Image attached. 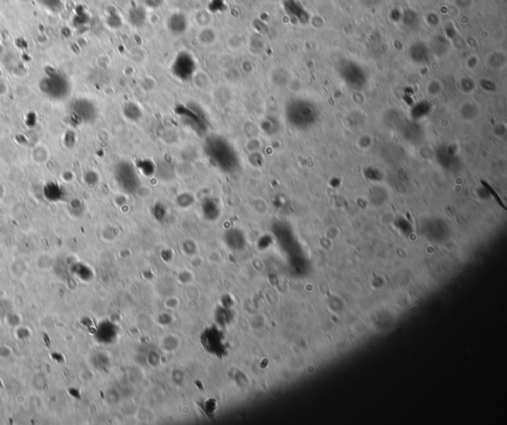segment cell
Returning a JSON list of instances; mask_svg holds the SVG:
<instances>
[{
    "instance_id": "cell-1",
    "label": "cell",
    "mask_w": 507,
    "mask_h": 425,
    "mask_svg": "<svg viewBox=\"0 0 507 425\" xmlns=\"http://www.w3.org/2000/svg\"><path fill=\"white\" fill-rule=\"evenodd\" d=\"M204 150L209 161L224 173H232L238 167V154L226 138L218 135L209 136L205 141Z\"/></svg>"
},
{
    "instance_id": "cell-2",
    "label": "cell",
    "mask_w": 507,
    "mask_h": 425,
    "mask_svg": "<svg viewBox=\"0 0 507 425\" xmlns=\"http://www.w3.org/2000/svg\"><path fill=\"white\" fill-rule=\"evenodd\" d=\"M115 181L122 189L133 193L140 186V178L135 168L129 162H121L115 169Z\"/></svg>"
},
{
    "instance_id": "cell-3",
    "label": "cell",
    "mask_w": 507,
    "mask_h": 425,
    "mask_svg": "<svg viewBox=\"0 0 507 425\" xmlns=\"http://www.w3.org/2000/svg\"><path fill=\"white\" fill-rule=\"evenodd\" d=\"M174 76L182 81L194 78L196 72V63L194 57L187 52H180L172 66Z\"/></svg>"
},
{
    "instance_id": "cell-4",
    "label": "cell",
    "mask_w": 507,
    "mask_h": 425,
    "mask_svg": "<svg viewBox=\"0 0 507 425\" xmlns=\"http://www.w3.org/2000/svg\"><path fill=\"white\" fill-rule=\"evenodd\" d=\"M188 19L183 13L176 12L167 18L166 27L173 35H182L188 29Z\"/></svg>"
},
{
    "instance_id": "cell-5",
    "label": "cell",
    "mask_w": 507,
    "mask_h": 425,
    "mask_svg": "<svg viewBox=\"0 0 507 425\" xmlns=\"http://www.w3.org/2000/svg\"><path fill=\"white\" fill-rule=\"evenodd\" d=\"M128 21L129 23L136 28H141L147 22V11L144 6H136L129 9L128 11Z\"/></svg>"
},
{
    "instance_id": "cell-6",
    "label": "cell",
    "mask_w": 507,
    "mask_h": 425,
    "mask_svg": "<svg viewBox=\"0 0 507 425\" xmlns=\"http://www.w3.org/2000/svg\"><path fill=\"white\" fill-rule=\"evenodd\" d=\"M38 2L52 13H58L62 9L61 0H38Z\"/></svg>"
},
{
    "instance_id": "cell-7",
    "label": "cell",
    "mask_w": 507,
    "mask_h": 425,
    "mask_svg": "<svg viewBox=\"0 0 507 425\" xmlns=\"http://www.w3.org/2000/svg\"><path fill=\"white\" fill-rule=\"evenodd\" d=\"M144 2V7L145 8H151V9H156L158 7H160L163 3H164V0H143Z\"/></svg>"
}]
</instances>
